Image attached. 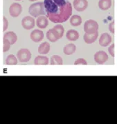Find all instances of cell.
Listing matches in <instances>:
<instances>
[{"instance_id":"cell-27","label":"cell","mask_w":117,"mask_h":124,"mask_svg":"<svg viewBox=\"0 0 117 124\" xmlns=\"http://www.w3.org/2000/svg\"><path fill=\"white\" fill-rule=\"evenodd\" d=\"M114 48H115V45L112 44L109 47V48H108V51H109V53L110 54V55L113 57H114V56H115V54H114Z\"/></svg>"},{"instance_id":"cell-22","label":"cell","mask_w":117,"mask_h":124,"mask_svg":"<svg viewBox=\"0 0 117 124\" xmlns=\"http://www.w3.org/2000/svg\"><path fill=\"white\" fill-rule=\"evenodd\" d=\"M6 64L9 66H14L18 64V59L13 54H10L6 59Z\"/></svg>"},{"instance_id":"cell-20","label":"cell","mask_w":117,"mask_h":124,"mask_svg":"<svg viewBox=\"0 0 117 124\" xmlns=\"http://www.w3.org/2000/svg\"><path fill=\"white\" fill-rule=\"evenodd\" d=\"M112 6V0H100L99 1V8L102 10H107Z\"/></svg>"},{"instance_id":"cell-4","label":"cell","mask_w":117,"mask_h":124,"mask_svg":"<svg viewBox=\"0 0 117 124\" xmlns=\"http://www.w3.org/2000/svg\"><path fill=\"white\" fill-rule=\"evenodd\" d=\"M17 57L19 61L22 63H26L29 62V60L31 58V53L29 50L27 48L20 49L18 50L17 53Z\"/></svg>"},{"instance_id":"cell-2","label":"cell","mask_w":117,"mask_h":124,"mask_svg":"<svg viewBox=\"0 0 117 124\" xmlns=\"http://www.w3.org/2000/svg\"><path fill=\"white\" fill-rule=\"evenodd\" d=\"M28 12L29 14L33 17H37L41 15H46V12L44 6V3L40 1L33 4L29 6Z\"/></svg>"},{"instance_id":"cell-12","label":"cell","mask_w":117,"mask_h":124,"mask_svg":"<svg viewBox=\"0 0 117 124\" xmlns=\"http://www.w3.org/2000/svg\"><path fill=\"white\" fill-rule=\"evenodd\" d=\"M36 24H37V26L39 28H41V29L46 28L49 25L48 18L46 17V16H44V15L39 16L37 19Z\"/></svg>"},{"instance_id":"cell-24","label":"cell","mask_w":117,"mask_h":124,"mask_svg":"<svg viewBox=\"0 0 117 124\" xmlns=\"http://www.w3.org/2000/svg\"><path fill=\"white\" fill-rule=\"evenodd\" d=\"M3 44H4V47H3V52L6 53L7 51H9V50L10 49V46L11 44H10L8 40L3 39Z\"/></svg>"},{"instance_id":"cell-30","label":"cell","mask_w":117,"mask_h":124,"mask_svg":"<svg viewBox=\"0 0 117 124\" xmlns=\"http://www.w3.org/2000/svg\"><path fill=\"white\" fill-rule=\"evenodd\" d=\"M15 1H21V0H15Z\"/></svg>"},{"instance_id":"cell-9","label":"cell","mask_w":117,"mask_h":124,"mask_svg":"<svg viewBox=\"0 0 117 124\" xmlns=\"http://www.w3.org/2000/svg\"><path fill=\"white\" fill-rule=\"evenodd\" d=\"M30 37L33 42H36V43L40 42L41 41H42V39H44V32L41 30L36 29L31 32L30 35Z\"/></svg>"},{"instance_id":"cell-25","label":"cell","mask_w":117,"mask_h":124,"mask_svg":"<svg viewBox=\"0 0 117 124\" xmlns=\"http://www.w3.org/2000/svg\"><path fill=\"white\" fill-rule=\"evenodd\" d=\"M87 65V62L83 58H78L74 62V65Z\"/></svg>"},{"instance_id":"cell-15","label":"cell","mask_w":117,"mask_h":124,"mask_svg":"<svg viewBox=\"0 0 117 124\" xmlns=\"http://www.w3.org/2000/svg\"><path fill=\"white\" fill-rule=\"evenodd\" d=\"M98 36H99V33L98 32H95L94 34H87L85 33L84 35V41L86 44H91L93 43H94L96 41V40L98 38Z\"/></svg>"},{"instance_id":"cell-13","label":"cell","mask_w":117,"mask_h":124,"mask_svg":"<svg viewBox=\"0 0 117 124\" xmlns=\"http://www.w3.org/2000/svg\"><path fill=\"white\" fill-rule=\"evenodd\" d=\"M49 63V58L46 56H42V55H39L37 56L35 59H34V64L36 66H46Z\"/></svg>"},{"instance_id":"cell-10","label":"cell","mask_w":117,"mask_h":124,"mask_svg":"<svg viewBox=\"0 0 117 124\" xmlns=\"http://www.w3.org/2000/svg\"><path fill=\"white\" fill-rule=\"evenodd\" d=\"M112 37L107 32L102 34L99 39V44L103 47H106L112 43Z\"/></svg>"},{"instance_id":"cell-17","label":"cell","mask_w":117,"mask_h":124,"mask_svg":"<svg viewBox=\"0 0 117 124\" xmlns=\"http://www.w3.org/2000/svg\"><path fill=\"white\" fill-rule=\"evenodd\" d=\"M51 48V46L49 43L45 41L44 43L41 44L38 47V53L41 54H46L49 53Z\"/></svg>"},{"instance_id":"cell-5","label":"cell","mask_w":117,"mask_h":124,"mask_svg":"<svg viewBox=\"0 0 117 124\" xmlns=\"http://www.w3.org/2000/svg\"><path fill=\"white\" fill-rule=\"evenodd\" d=\"M22 12V6L18 3H13L9 8V13L13 17H18Z\"/></svg>"},{"instance_id":"cell-29","label":"cell","mask_w":117,"mask_h":124,"mask_svg":"<svg viewBox=\"0 0 117 124\" xmlns=\"http://www.w3.org/2000/svg\"><path fill=\"white\" fill-rule=\"evenodd\" d=\"M28 1H37V0H28Z\"/></svg>"},{"instance_id":"cell-18","label":"cell","mask_w":117,"mask_h":124,"mask_svg":"<svg viewBox=\"0 0 117 124\" xmlns=\"http://www.w3.org/2000/svg\"><path fill=\"white\" fill-rule=\"evenodd\" d=\"M69 22H70V24L72 26L77 27L81 25V23L82 22V19L81 16H79L78 15H72Z\"/></svg>"},{"instance_id":"cell-19","label":"cell","mask_w":117,"mask_h":124,"mask_svg":"<svg viewBox=\"0 0 117 124\" xmlns=\"http://www.w3.org/2000/svg\"><path fill=\"white\" fill-rule=\"evenodd\" d=\"M76 46L73 44H69L66 45L63 48V52L66 55H72L76 52Z\"/></svg>"},{"instance_id":"cell-1","label":"cell","mask_w":117,"mask_h":124,"mask_svg":"<svg viewBox=\"0 0 117 124\" xmlns=\"http://www.w3.org/2000/svg\"><path fill=\"white\" fill-rule=\"evenodd\" d=\"M46 17L55 23L67 22L72 16L73 8L68 0H44Z\"/></svg>"},{"instance_id":"cell-8","label":"cell","mask_w":117,"mask_h":124,"mask_svg":"<svg viewBox=\"0 0 117 124\" xmlns=\"http://www.w3.org/2000/svg\"><path fill=\"white\" fill-rule=\"evenodd\" d=\"M73 5L76 10L82 12L88 7V1L87 0H73Z\"/></svg>"},{"instance_id":"cell-7","label":"cell","mask_w":117,"mask_h":124,"mask_svg":"<svg viewBox=\"0 0 117 124\" xmlns=\"http://www.w3.org/2000/svg\"><path fill=\"white\" fill-rule=\"evenodd\" d=\"M35 19L30 16H27L23 18L22 20V26L26 30H31L35 27Z\"/></svg>"},{"instance_id":"cell-16","label":"cell","mask_w":117,"mask_h":124,"mask_svg":"<svg viewBox=\"0 0 117 124\" xmlns=\"http://www.w3.org/2000/svg\"><path fill=\"white\" fill-rule=\"evenodd\" d=\"M66 37L70 41H76L79 38V33L76 30L70 29L67 32Z\"/></svg>"},{"instance_id":"cell-6","label":"cell","mask_w":117,"mask_h":124,"mask_svg":"<svg viewBox=\"0 0 117 124\" xmlns=\"http://www.w3.org/2000/svg\"><path fill=\"white\" fill-rule=\"evenodd\" d=\"M108 55L105 51L100 50L96 52L94 54V60L96 63L102 65L108 61Z\"/></svg>"},{"instance_id":"cell-23","label":"cell","mask_w":117,"mask_h":124,"mask_svg":"<svg viewBox=\"0 0 117 124\" xmlns=\"http://www.w3.org/2000/svg\"><path fill=\"white\" fill-rule=\"evenodd\" d=\"M53 28L57 32V33L58 34L60 37V39H61L63 37V35H64V28L63 25H61V24L59 23V24L55 25Z\"/></svg>"},{"instance_id":"cell-21","label":"cell","mask_w":117,"mask_h":124,"mask_svg":"<svg viewBox=\"0 0 117 124\" xmlns=\"http://www.w3.org/2000/svg\"><path fill=\"white\" fill-rule=\"evenodd\" d=\"M51 65H63V58L59 55H53L50 59Z\"/></svg>"},{"instance_id":"cell-28","label":"cell","mask_w":117,"mask_h":124,"mask_svg":"<svg viewBox=\"0 0 117 124\" xmlns=\"http://www.w3.org/2000/svg\"><path fill=\"white\" fill-rule=\"evenodd\" d=\"M114 25H115V23L114 22H112L109 24V31H110L112 33L114 34L115 32V28H114Z\"/></svg>"},{"instance_id":"cell-14","label":"cell","mask_w":117,"mask_h":124,"mask_svg":"<svg viewBox=\"0 0 117 124\" xmlns=\"http://www.w3.org/2000/svg\"><path fill=\"white\" fill-rule=\"evenodd\" d=\"M3 39L8 40L10 42V44L11 45H13L16 43V41L18 40V37H17V35L14 32L10 31V32H6L5 33L4 35Z\"/></svg>"},{"instance_id":"cell-26","label":"cell","mask_w":117,"mask_h":124,"mask_svg":"<svg viewBox=\"0 0 117 124\" xmlns=\"http://www.w3.org/2000/svg\"><path fill=\"white\" fill-rule=\"evenodd\" d=\"M9 26V22H8V19L6 17H3V31L4 32L7 30Z\"/></svg>"},{"instance_id":"cell-11","label":"cell","mask_w":117,"mask_h":124,"mask_svg":"<svg viewBox=\"0 0 117 124\" xmlns=\"http://www.w3.org/2000/svg\"><path fill=\"white\" fill-rule=\"evenodd\" d=\"M46 38L51 42H55L60 39L59 35L54 28H51L46 32Z\"/></svg>"},{"instance_id":"cell-3","label":"cell","mask_w":117,"mask_h":124,"mask_svg":"<svg viewBox=\"0 0 117 124\" xmlns=\"http://www.w3.org/2000/svg\"><path fill=\"white\" fill-rule=\"evenodd\" d=\"M99 24L96 21L93 19H89L86 21L84 24V31L87 34H94L98 32Z\"/></svg>"}]
</instances>
